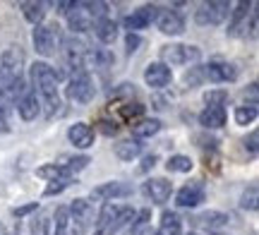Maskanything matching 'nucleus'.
I'll list each match as a JSON object with an SVG mask.
<instances>
[{"mask_svg":"<svg viewBox=\"0 0 259 235\" xmlns=\"http://www.w3.org/2000/svg\"><path fill=\"white\" fill-rule=\"evenodd\" d=\"M132 195V187L125 185V182H103L99 187L92 190V199H99V202H113V199H120V197H130Z\"/></svg>","mask_w":259,"mask_h":235,"instance_id":"nucleus-11","label":"nucleus"},{"mask_svg":"<svg viewBox=\"0 0 259 235\" xmlns=\"http://www.w3.org/2000/svg\"><path fill=\"white\" fill-rule=\"evenodd\" d=\"M199 48L197 46H185V43H168L161 48V58L166 60L163 65H190L199 60Z\"/></svg>","mask_w":259,"mask_h":235,"instance_id":"nucleus-5","label":"nucleus"},{"mask_svg":"<svg viewBox=\"0 0 259 235\" xmlns=\"http://www.w3.org/2000/svg\"><path fill=\"white\" fill-rule=\"evenodd\" d=\"M156 27L166 36H178V34L185 31V17L176 10H161L156 15Z\"/></svg>","mask_w":259,"mask_h":235,"instance_id":"nucleus-10","label":"nucleus"},{"mask_svg":"<svg viewBox=\"0 0 259 235\" xmlns=\"http://www.w3.org/2000/svg\"><path fill=\"white\" fill-rule=\"evenodd\" d=\"M161 235H183V221L176 211H163L161 214Z\"/></svg>","mask_w":259,"mask_h":235,"instance_id":"nucleus-24","label":"nucleus"},{"mask_svg":"<svg viewBox=\"0 0 259 235\" xmlns=\"http://www.w3.org/2000/svg\"><path fill=\"white\" fill-rule=\"evenodd\" d=\"M36 175L38 178L48 180V182H53V180H60V178H72V175H67L58 163H46V166H41V168H36Z\"/></svg>","mask_w":259,"mask_h":235,"instance_id":"nucleus-29","label":"nucleus"},{"mask_svg":"<svg viewBox=\"0 0 259 235\" xmlns=\"http://www.w3.org/2000/svg\"><path fill=\"white\" fill-rule=\"evenodd\" d=\"M17 111H19V118L22 120H36L38 113H41V101H38L36 91L31 89V86H27L24 91H22V96L17 99Z\"/></svg>","mask_w":259,"mask_h":235,"instance_id":"nucleus-13","label":"nucleus"},{"mask_svg":"<svg viewBox=\"0 0 259 235\" xmlns=\"http://www.w3.org/2000/svg\"><path fill=\"white\" fill-rule=\"evenodd\" d=\"M149 235H161V233H158V230H154V233H149Z\"/></svg>","mask_w":259,"mask_h":235,"instance_id":"nucleus-45","label":"nucleus"},{"mask_svg":"<svg viewBox=\"0 0 259 235\" xmlns=\"http://www.w3.org/2000/svg\"><path fill=\"white\" fill-rule=\"evenodd\" d=\"M166 168L170 170V173H190V170H192V159H190V156H183V154H176V156L168 159Z\"/></svg>","mask_w":259,"mask_h":235,"instance_id":"nucleus-31","label":"nucleus"},{"mask_svg":"<svg viewBox=\"0 0 259 235\" xmlns=\"http://www.w3.org/2000/svg\"><path fill=\"white\" fill-rule=\"evenodd\" d=\"M135 216H137V211H135L132 207H118V214H115V218H113V226H111V235L120 233L122 228L132 226Z\"/></svg>","mask_w":259,"mask_h":235,"instance_id":"nucleus-27","label":"nucleus"},{"mask_svg":"<svg viewBox=\"0 0 259 235\" xmlns=\"http://www.w3.org/2000/svg\"><path fill=\"white\" fill-rule=\"evenodd\" d=\"M0 132H10V125H8V115L0 111Z\"/></svg>","mask_w":259,"mask_h":235,"instance_id":"nucleus-44","label":"nucleus"},{"mask_svg":"<svg viewBox=\"0 0 259 235\" xmlns=\"http://www.w3.org/2000/svg\"><path fill=\"white\" fill-rule=\"evenodd\" d=\"M113 151H115V156L120 161H132L142 154V142L135 139V137H132V139H122L113 147Z\"/></svg>","mask_w":259,"mask_h":235,"instance_id":"nucleus-21","label":"nucleus"},{"mask_svg":"<svg viewBox=\"0 0 259 235\" xmlns=\"http://www.w3.org/2000/svg\"><path fill=\"white\" fill-rule=\"evenodd\" d=\"M231 15V3L226 0H211V3H202L199 10L194 12V22L199 27H219L226 22Z\"/></svg>","mask_w":259,"mask_h":235,"instance_id":"nucleus-3","label":"nucleus"},{"mask_svg":"<svg viewBox=\"0 0 259 235\" xmlns=\"http://www.w3.org/2000/svg\"><path fill=\"white\" fill-rule=\"evenodd\" d=\"M118 214V204L113 202H106L96 216V223H94V235H111V226H113V218Z\"/></svg>","mask_w":259,"mask_h":235,"instance_id":"nucleus-18","label":"nucleus"},{"mask_svg":"<svg viewBox=\"0 0 259 235\" xmlns=\"http://www.w3.org/2000/svg\"><path fill=\"white\" fill-rule=\"evenodd\" d=\"M19 8L24 12V19L31 22L34 27H38L44 22V17H46V5L44 3H19Z\"/></svg>","mask_w":259,"mask_h":235,"instance_id":"nucleus-26","label":"nucleus"},{"mask_svg":"<svg viewBox=\"0 0 259 235\" xmlns=\"http://www.w3.org/2000/svg\"><path fill=\"white\" fill-rule=\"evenodd\" d=\"M257 104H245L235 108V122L238 125H250V122L257 120Z\"/></svg>","mask_w":259,"mask_h":235,"instance_id":"nucleus-30","label":"nucleus"},{"mask_svg":"<svg viewBox=\"0 0 259 235\" xmlns=\"http://www.w3.org/2000/svg\"><path fill=\"white\" fill-rule=\"evenodd\" d=\"M70 230V211L67 207H58L53 216V235H67Z\"/></svg>","mask_w":259,"mask_h":235,"instance_id":"nucleus-28","label":"nucleus"},{"mask_svg":"<svg viewBox=\"0 0 259 235\" xmlns=\"http://www.w3.org/2000/svg\"><path fill=\"white\" fill-rule=\"evenodd\" d=\"M74 8V0H63V3H56V12L58 15H70V10Z\"/></svg>","mask_w":259,"mask_h":235,"instance_id":"nucleus-41","label":"nucleus"},{"mask_svg":"<svg viewBox=\"0 0 259 235\" xmlns=\"http://www.w3.org/2000/svg\"><path fill=\"white\" fill-rule=\"evenodd\" d=\"M199 221H202L204 226L216 228V226H226V223H228V216H226V214H219V211H209V214H202Z\"/></svg>","mask_w":259,"mask_h":235,"instance_id":"nucleus-35","label":"nucleus"},{"mask_svg":"<svg viewBox=\"0 0 259 235\" xmlns=\"http://www.w3.org/2000/svg\"><path fill=\"white\" fill-rule=\"evenodd\" d=\"M31 235H48V218H38L31 228Z\"/></svg>","mask_w":259,"mask_h":235,"instance_id":"nucleus-38","label":"nucleus"},{"mask_svg":"<svg viewBox=\"0 0 259 235\" xmlns=\"http://www.w3.org/2000/svg\"><path fill=\"white\" fill-rule=\"evenodd\" d=\"M158 130H161V120H156V118H142V120H137L132 125V137L142 142L158 134Z\"/></svg>","mask_w":259,"mask_h":235,"instance_id":"nucleus-20","label":"nucleus"},{"mask_svg":"<svg viewBox=\"0 0 259 235\" xmlns=\"http://www.w3.org/2000/svg\"><path fill=\"white\" fill-rule=\"evenodd\" d=\"M31 89L36 91L38 101L41 106H46V118H53V115L60 111V96H58V75L56 70L44 63V60H38L31 65Z\"/></svg>","mask_w":259,"mask_h":235,"instance_id":"nucleus-1","label":"nucleus"},{"mask_svg":"<svg viewBox=\"0 0 259 235\" xmlns=\"http://www.w3.org/2000/svg\"><path fill=\"white\" fill-rule=\"evenodd\" d=\"M187 235H197V233H187Z\"/></svg>","mask_w":259,"mask_h":235,"instance_id":"nucleus-46","label":"nucleus"},{"mask_svg":"<svg viewBox=\"0 0 259 235\" xmlns=\"http://www.w3.org/2000/svg\"><path fill=\"white\" fill-rule=\"evenodd\" d=\"M204 199H206V192H204L202 182H190V185H185L176 195V204L183 209H194V207H199Z\"/></svg>","mask_w":259,"mask_h":235,"instance_id":"nucleus-14","label":"nucleus"},{"mask_svg":"<svg viewBox=\"0 0 259 235\" xmlns=\"http://www.w3.org/2000/svg\"><path fill=\"white\" fill-rule=\"evenodd\" d=\"M67 139L72 142L77 149H89V147H94V130L87 122H74L67 130Z\"/></svg>","mask_w":259,"mask_h":235,"instance_id":"nucleus-17","label":"nucleus"},{"mask_svg":"<svg viewBox=\"0 0 259 235\" xmlns=\"http://www.w3.org/2000/svg\"><path fill=\"white\" fill-rule=\"evenodd\" d=\"M84 63H89L92 67H111L115 63V58H113L111 51H106V48H96V51H87V56H84Z\"/></svg>","mask_w":259,"mask_h":235,"instance_id":"nucleus-25","label":"nucleus"},{"mask_svg":"<svg viewBox=\"0 0 259 235\" xmlns=\"http://www.w3.org/2000/svg\"><path fill=\"white\" fill-rule=\"evenodd\" d=\"M257 139H259V134H257V130L252 132L250 137H247V139H245V149L250 151L252 156H254V154H257Z\"/></svg>","mask_w":259,"mask_h":235,"instance_id":"nucleus-39","label":"nucleus"},{"mask_svg":"<svg viewBox=\"0 0 259 235\" xmlns=\"http://www.w3.org/2000/svg\"><path fill=\"white\" fill-rule=\"evenodd\" d=\"M127 235H132V233H127Z\"/></svg>","mask_w":259,"mask_h":235,"instance_id":"nucleus-47","label":"nucleus"},{"mask_svg":"<svg viewBox=\"0 0 259 235\" xmlns=\"http://www.w3.org/2000/svg\"><path fill=\"white\" fill-rule=\"evenodd\" d=\"M204 101H206V106L223 108V104L228 101V91H226V89H209V91L204 94Z\"/></svg>","mask_w":259,"mask_h":235,"instance_id":"nucleus-34","label":"nucleus"},{"mask_svg":"<svg viewBox=\"0 0 259 235\" xmlns=\"http://www.w3.org/2000/svg\"><path fill=\"white\" fill-rule=\"evenodd\" d=\"M158 8L156 5H142L139 10H135L132 15L122 19V27L127 29V34H137L139 29H147L151 22H156Z\"/></svg>","mask_w":259,"mask_h":235,"instance_id":"nucleus-7","label":"nucleus"},{"mask_svg":"<svg viewBox=\"0 0 259 235\" xmlns=\"http://www.w3.org/2000/svg\"><path fill=\"white\" fill-rule=\"evenodd\" d=\"M204 79H209L213 84H228V82H235L238 79V70L231 63H221V60H213L209 65L202 67Z\"/></svg>","mask_w":259,"mask_h":235,"instance_id":"nucleus-8","label":"nucleus"},{"mask_svg":"<svg viewBox=\"0 0 259 235\" xmlns=\"http://www.w3.org/2000/svg\"><path fill=\"white\" fill-rule=\"evenodd\" d=\"M31 41H34V48H36L38 56H53L56 48L60 46V27L58 24H38L31 31Z\"/></svg>","mask_w":259,"mask_h":235,"instance_id":"nucleus-4","label":"nucleus"},{"mask_svg":"<svg viewBox=\"0 0 259 235\" xmlns=\"http://www.w3.org/2000/svg\"><path fill=\"white\" fill-rule=\"evenodd\" d=\"M74 180L72 178H60V180H53L51 185H48L46 190H44V197H53V195H60L63 190H67L70 185H72Z\"/></svg>","mask_w":259,"mask_h":235,"instance_id":"nucleus-36","label":"nucleus"},{"mask_svg":"<svg viewBox=\"0 0 259 235\" xmlns=\"http://www.w3.org/2000/svg\"><path fill=\"white\" fill-rule=\"evenodd\" d=\"M240 207H242V209H247V211H257V207H259V192H257V185H250V187L242 192Z\"/></svg>","mask_w":259,"mask_h":235,"instance_id":"nucleus-33","label":"nucleus"},{"mask_svg":"<svg viewBox=\"0 0 259 235\" xmlns=\"http://www.w3.org/2000/svg\"><path fill=\"white\" fill-rule=\"evenodd\" d=\"M139 43H142V41H139L137 34H127V38H125V46H127V53H135V51L139 48Z\"/></svg>","mask_w":259,"mask_h":235,"instance_id":"nucleus-40","label":"nucleus"},{"mask_svg":"<svg viewBox=\"0 0 259 235\" xmlns=\"http://www.w3.org/2000/svg\"><path fill=\"white\" fill-rule=\"evenodd\" d=\"M60 43H63V58H65V63H67V67H72L74 72H77V70H84L87 48H84L82 41H77V38H65Z\"/></svg>","mask_w":259,"mask_h":235,"instance_id":"nucleus-12","label":"nucleus"},{"mask_svg":"<svg viewBox=\"0 0 259 235\" xmlns=\"http://www.w3.org/2000/svg\"><path fill=\"white\" fill-rule=\"evenodd\" d=\"M94 34L99 36L101 43H113L115 38H118V22L115 19H101V22H96V27H94Z\"/></svg>","mask_w":259,"mask_h":235,"instance_id":"nucleus-22","label":"nucleus"},{"mask_svg":"<svg viewBox=\"0 0 259 235\" xmlns=\"http://www.w3.org/2000/svg\"><path fill=\"white\" fill-rule=\"evenodd\" d=\"M99 125H101L99 130H101L103 134H108V137H111V134H115V132H118V125H115V122H111V120H101V122H99Z\"/></svg>","mask_w":259,"mask_h":235,"instance_id":"nucleus-42","label":"nucleus"},{"mask_svg":"<svg viewBox=\"0 0 259 235\" xmlns=\"http://www.w3.org/2000/svg\"><path fill=\"white\" fill-rule=\"evenodd\" d=\"M65 94H67V99L74 101V104H89V101L94 99V94H96L89 72H87V70H77V72H72L70 82H67V86H65Z\"/></svg>","mask_w":259,"mask_h":235,"instance_id":"nucleus-2","label":"nucleus"},{"mask_svg":"<svg viewBox=\"0 0 259 235\" xmlns=\"http://www.w3.org/2000/svg\"><path fill=\"white\" fill-rule=\"evenodd\" d=\"M142 115H144V106L142 104H125L120 106V118L122 120H127V122H135L142 120Z\"/></svg>","mask_w":259,"mask_h":235,"instance_id":"nucleus-32","label":"nucleus"},{"mask_svg":"<svg viewBox=\"0 0 259 235\" xmlns=\"http://www.w3.org/2000/svg\"><path fill=\"white\" fill-rule=\"evenodd\" d=\"M170 79H173V72H170V67L163 65V63H151V65H147V70H144V82H147L151 89H163V86L170 84Z\"/></svg>","mask_w":259,"mask_h":235,"instance_id":"nucleus-15","label":"nucleus"},{"mask_svg":"<svg viewBox=\"0 0 259 235\" xmlns=\"http://www.w3.org/2000/svg\"><path fill=\"white\" fill-rule=\"evenodd\" d=\"M89 163H92L89 156H60V159H58V166H60L67 175H72V178H74V173L84 170Z\"/></svg>","mask_w":259,"mask_h":235,"instance_id":"nucleus-23","label":"nucleus"},{"mask_svg":"<svg viewBox=\"0 0 259 235\" xmlns=\"http://www.w3.org/2000/svg\"><path fill=\"white\" fill-rule=\"evenodd\" d=\"M199 125L206 127V130H219L226 125V108H213V106H206L202 113H199Z\"/></svg>","mask_w":259,"mask_h":235,"instance_id":"nucleus-19","label":"nucleus"},{"mask_svg":"<svg viewBox=\"0 0 259 235\" xmlns=\"http://www.w3.org/2000/svg\"><path fill=\"white\" fill-rule=\"evenodd\" d=\"M36 209H38V202H31V204H24V207H17V209H15V211H12V214H15V216H17V218H24V216H29L31 211H36Z\"/></svg>","mask_w":259,"mask_h":235,"instance_id":"nucleus-37","label":"nucleus"},{"mask_svg":"<svg viewBox=\"0 0 259 235\" xmlns=\"http://www.w3.org/2000/svg\"><path fill=\"white\" fill-rule=\"evenodd\" d=\"M67 27L70 31L74 34H84V31H89V29L96 27V19H94L92 10L87 3H74V8L70 10V15H67Z\"/></svg>","mask_w":259,"mask_h":235,"instance_id":"nucleus-6","label":"nucleus"},{"mask_svg":"<svg viewBox=\"0 0 259 235\" xmlns=\"http://www.w3.org/2000/svg\"><path fill=\"white\" fill-rule=\"evenodd\" d=\"M250 8L252 3H247V0H240L238 5H235V10H231V22H228V36H238L242 29H247V15H250Z\"/></svg>","mask_w":259,"mask_h":235,"instance_id":"nucleus-16","label":"nucleus"},{"mask_svg":"<svg viewBox=\"0 0 259 235\" xmlns=\"http://www.w3.org/2000/svg\"><path fill=\"white\" fill-rule=\"evenodd\" d=\"M156 156L151 154V156H144V161H142V166H139V170H149V168H154L156 166Z\"/></svg>","mask_w":259,"mask_h":235,"instance_id":"nucleus-43","label":"nucleus"},{"mask_svg":"<svg viewBox=\"0 0 259 235\" xmlns=\"http://www.w3.org/2000/svg\"><path fill=\"white\" fill-rule=\"evenodd\" d=\"M170 192H173V185L168 182L166 178H149L144 185H142V195L151 202V204H163L170 199Z\"/></svg>","mask_w":259,"mask_h":235,"instance_id":"nucleus-9","label":"nucleus"}]
</instances>
